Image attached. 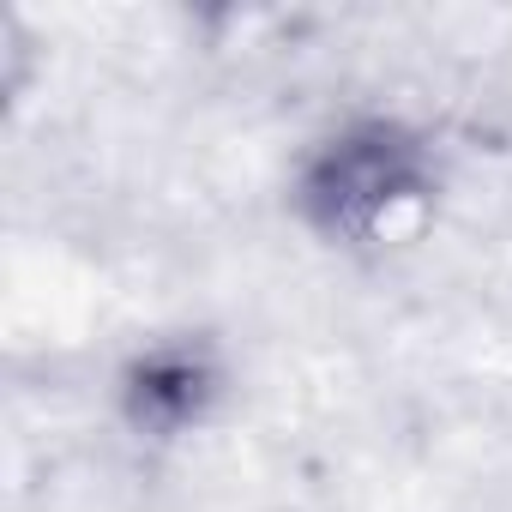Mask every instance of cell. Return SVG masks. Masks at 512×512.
Listing matches in <instances>:
<instances>
[{
    "label": "cell",
    "mask_w": 512,
    "mask_h": 512,
    "mask_svg": "<svg viewBox=\"0 0 512 512\" xmlns=\"http://www.w3.org/2000/svg\"><path fill=\"white\" fill-rule=\"evenodd\" d=\"M440 151L404 115H344L296 151L290 211L344 253H392L428 235L440 211Z\"/></svg>",
    "instance_id": "1"
},
{
    "label": "cell",
    "mask_w": 512,
    "mask_h": 512,
    "mask_svg": "<svg viewBox=\"0 0 512 512\" xmlns=\"http://www.w3.org/2000/svg\"><path fill=\"white\" fill-rule=\"evenodd\" d=\"M229 356L205 332H157L115 374V410L139 440H187L229 404Z\"/></svg>",
    "instance_id": "2"
}]
</instances>
